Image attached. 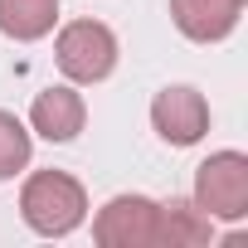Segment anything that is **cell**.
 <instances>
[{
  "label": "cell",
  "instance_id": "3",
  "mask_svg": "<svg viewBox=\"0 0 248 248\" xmlns=\"http://www.w3.org/2000/svg\"><path fill=\"white\" fill-rule=\"evenodd\" d=\"M93 243H102V248H166L161 200H151V195H112L93 214Z\"/></svg>",
  "mask_w": 248,
  "mask_h": 248
},
{
  "label": "cell",
  "instance_id": "10",
  "mask_svg": "<svg viewBox=\"0 0 248 248\" xmlns=\"http://www.w3.org/2000/svg\"><path fill=\"white\" fill-rule=\"evenodd\" d=\"M30 156H34V137L30 127L0 107V180H15L20 170H30Z\"/></svg>",
  "mask_w": 248,
  "mask_h": 248
},
{
  "label": "cell",
  "instance_id": "1",
  "mask_svg": "<svg viewBox=\"0 0 248 248\" xmlns=\"http://www.w3.org/2000/svg\"><path fill=\"white\" fill-rule=\"evenodd\" d=\"M20 219L39 238H68L88 219V190L68 170H34L20 185Z\"/></svg>",
  "mask_w": 248,
  "mask_h": 248
},
{
  "label": "cell",
  "instance_id": "5",
  "mask_svg": "<svg viewBox=\"0 0 248 248\" xmlns=\"http://www.w3.org/2000/svg\"><path fill=\"white\" fill-rule=\"evenodd\" d=\"M151 127H156V137L166 146H195V141H204V132H209V102H204V93L190 88V83L161 88L156 102H151Z\"/></svg>",
  "mask_w": 248,
  "mask_h": 248
},
{
  "label": "cell",
  "instance_id": "6",
  "mask_svg": "<svg viewBox=\"0 0 248 248\" xmlns=\"http://www.w3.org/2000/svg\"><path fill=\"white\" fill-rule=\"evenodd\" d=\"M83 122H88V102L73 83L44 88L30 102V132H39L44 141H73L83 132Z\"/></svg>",
  "mask_w": 248,
  "mask_h": 248
},
{
  "label": "cell",
  "instance_id": "9",
  "mask_svg": "<svg viewBox=\"0 0 248 248\" xmlns=\"http://www.w3.org/2000/svg\"><path fill=\"white\" fill-rule=\"evenodd\" d=\"M161 233L166 248H200L214 238V219L195 200H161Z\"/></svg>",
  "mask_w": 248,
  "mask_h": 248
},
{
  "label": "cell",
  "instance_id": "2",
  "mask_svg": "<svg viewBox=\"0 0 248 248\" xmlns=\"http://www.w3.org/2000/svg\"><path fill=\"white\" fill-rule=\"evenodd\" d=\"M54 63L73 88H93L117 68V34L102 20H68L54 39Z\"/></svg>",
  "mask_w": 248,
  "mask_h": 248
},
{
  "label": "cell",
  "instance_id": "7",
  "mask_svg": "<svg viewBox=\"0 0 248 248\" xmlns=\"http://www.w3.org/2000/svg\"><path fill=\"white\" fill-rule=\"evenodd\" d=\"M248 0H170V20L190 44H219L238 30Z\"/></svg>",
  "mask_w": 248,
  "mask_h": 248
},
{
  "label": "cell",
  "instance_id": "4",
  "mask_svg": "<svg viewBox=\"0 0 248 248\" xmlns=\"http://www.w3.org/2000/svg\"><path fill=\"white\" fill-rule=\"evenodd\" d=\"M195 204L214 224L248 219V156L243 151H214L195 170Z\"/></svg>",
  "mask_w": 248,
  "mask_h": 248
},
{
  "label": "cell",
  "instance_id": "8",
  "mask_svg": "<svg viewBox=\"0 0 248 248\" xmlns=\"http://www.w3.org/2000/svg\"><path fill=\"white\" fill-rule=\"evenodd\" d=\"M59 25V0H0V34L15 44H34L54 34Z\"/></svg>",
  "mask_w": 248,
  "mask_h": 248
}]
</instances>
